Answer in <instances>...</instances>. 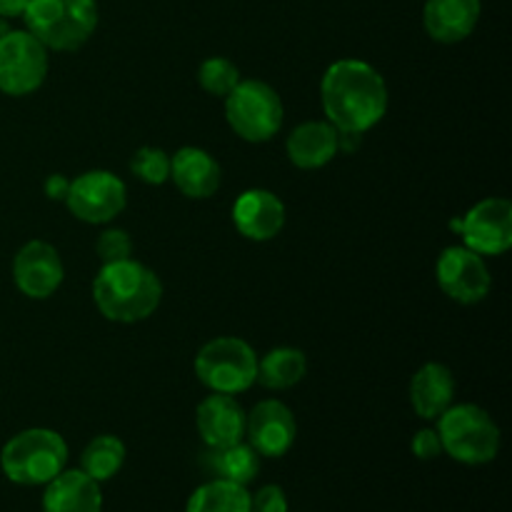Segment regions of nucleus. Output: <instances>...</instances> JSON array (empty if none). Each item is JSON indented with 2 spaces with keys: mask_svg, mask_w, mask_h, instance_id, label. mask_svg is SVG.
Wrapping results in <instances>:
<instances>
[{
  "mask_svg": "<svg viewBox=\"0 0 512 512\" xmlns=\"http://www.w3.org/2000/svg\"><path fill=\"white\" fill-rule=\"evenodd\" d=\"M95 250H98V258L103 260V265L120 263V260H128L133 255V240L125 230L110 228L100 233Z\"/></svg>",
  "mask_w": 512,
  "mask_h": 512,
  "instance_id": "nucleus-27",
  "label": "nucleus"
},
{
  "mask_svg": "<svg viewBox=\"0 0 512 512\" xmlns=\"http://www.w3.org/2000/svg\"><path fill=\"white\" fill-rule=\"evenodd\" d=\"M483 3L480 0H425V33L438 43H460L478 28Z\"/></svg>",
  "mask_w": 512,
  "mask_h": 512,
  "instance_id": "nucleus-16",
  "label": "nucleus"
},
{
  "mask_svg": "<svg viewBox=\"0 0 512 512\" xmlns=\"http://www.w3.org/2000/svg\"><path fill=\"white\" fill-rule=\"evenodd\" d=\"M205 463L213 470L215 478L245 485V488L260 473V455L248 443H243V440L235 445H228V448H208Z\"/></svg>",
  "mask_w": 512,
  "mask_h": 512,
  "instance_id": "nucleus-21",
  "label": "nucleus"
},
{
  "mask_svg": "<svg viewBox=\"0 0 512 512\" xmlns=\"http://www.w3.org/2000/svg\"><path fill=\"white\" fill-rule=\"evenodd\" d=\"M28 3L30 0H0V18H23Z\"/></svg>",
  "mask_w": 512,
  "mask_h": 512,
  "instance_id": "nucleus-31",
  "label": "nucleus"
},
{
  "mask_svg": "<svg viewBox=\"0 0 512 512\" xmlns=\"http://www.w3.org/2000/svg\"><path fill=\"white\" fill-rule=\"evenodd\" d=\"M128 203V190L118 175L108 170H88L70 180L65 205L78 220L90 225L110 223L115 215L123 213Z\"/></svg>",
  "mask_w": 512,
  "mask_h": 512,
  "instance_id": "nucleus-9",
  "label": "nucleus"
},
{
  "mask_svg": "<svg viewBox=\"0 0 512 512\" xmlns=\"http://www.w3.org/2000/svg\"><path fill=\"white\" fill-rule=\"evenodd\" d=\"M283 100L275 93L273 85L263 80H240L225 95V118L248 143H265L283 128Z\"/></svg>",
  "mask_w": 512,
  "mask_h": 512,
  "instance_id": "nucleus-7",
  "label": "nucleus"
},
{
  "mask_svg": "<svg viewBox=\"0 0 512 512\" xmlns=\"http://www.w3.org/2000/svg\"><path fill=\"white\" fill-rule=\"evenodd\" d=\"M413 455L420 460H435L443 455V443H440V435L435 428H423L420 433H415L413 443Z\"/></svg>",
  "mask_w": 512,
  "mask_h": 512,
  "instance_id": "nucleus-29",
  "label": "nucleus"
},
{
  "mask_svg": "<svg viewBox=\"0 0 512 512\" xmlns=\"http://www.w3.org/2000/svg\"><path fill=\"white\" fill-rule=\"evenodd\" d=\"M93 300L103 318L113 323H140L158 310L163 285L148 265L128 258L100 268L93 280Z\"/></svg>",
  "mask_w": 512,
  "mask_h": 512,
  "instance_id": "nucleus-2",
  "label": "nucleus"
},
{
  "mask_svg": "<svg viewBox=\"0 0 512 512\" xmlns=\"http://www.w3.org/2000/svg\"><path fill=\"white\" fill-rule=\"evenodd\" d=\"M185 512H250V493L245 485L215 478L190 495Z\"/></svg>",
  "mask_w": 512,
  "mask_h": 512,
  "instance_id": "nucleus-23",
  "label": "nucleus"
},
{
  "mask_svg": "<svg viewBox=\"0 0 512 512\" xmlns=\"http://www.w3.org/2000/svg\"><path fill=\"white\" fill-rule=\"evenodd\" d=\"M43 512H103L100 483L80 468L63 470L45 485Z\"/></svg>",
  "mask_w": 512,
  "mask_h": 512,
  "instance_id": "nucleus-18",
  "label": "nucleus"
},
{
  "mask_svg": "<svg viewBox=\"0 0 512 512\" xmlns=\"http://www.w3.org/2000/svg\"><path fill=\"white\" fill-rule=\"evenodd\" d=\"M130 170L138 175V180L148 185H163L170 178V155L165 150L153 148H140L138 153L130 160Z\"/></svg>",
  "mask_w": 512,
  "mask_h": 512,
  "instance_id": "nucleus-26",
  "label": "nucleus"
},
{
  "mask_svg": "<svg viewBox=\"0 0 512 512\" xmlns=\"http://www.w3.org/2000/svg\"><path fill=\"white\" fill-rule=\"evenodd\" d=\"M68 188H70V180L65 178V175H50V178L45 180V195H48L50 200H63L65 203Z\"/></svg>",
  "mask_w": 512,
  "mask_h": 512,
  "instance_id": "nucleus-30",
  "label": "nucleus"
},
{
  "mask_svg": "<svg viewBox=\"0 0 512 512\" xmlns=\"http://www.w3.org/2000/svg\"><path fill=\"white\" fill-rule=\"evenodd\" d=\"M125 443L115 435H98L85 445L83 455H80V470L95 483H105V480L115 478L125 463Z\"/></svg>",
  "mask_w": 512,
  "mask_h": 512,
  "instance_id": "nucleus-24",
  "label": "nucleus"
},
{
  "mask_svg": "<svg viewBox=\"0 0 512 512\" xmlns=\"http://www.w3.org/2000/svg\"><path fill=\"white\" fill-rule=\"evenodd\" d=\"M293 410L280 400H263L245 415V438L260 458H283L295 443Z\"/></svg>",
  "mask_w": 512,
  "mask_h": 512,
  "instance_id": "nucleus-12",
  "label": "nucleus"
},
{
  "mask_svg": "<svg viewBox=\"0 0 512 512\" xmlns=\"http://www.w3.org/2000/svg\"><path fill=\"white\" fill-rule=\"evenodd\" d=\"M233 223L243 238L265 243L285 225V205L275 193L263 188L245 190L233 205Z\"/></svg>",
  "mask_w": 512,
  "mask_h": 512,
  "instance_id": "nucleus-14",
  "label": "nucleus"
},
{
  "mask_svg": "<svg viewBox=\"0 0 512 512\" xmlns=\"http://www.w3.org/2000/svg\"><path fill=\"white\" fill-rule=\"evenodd\" d=\"M195 425L208 448H228L245 438V410L233 395L213 393L198 405Z\"/></svg>",
  "mask_w": 512,
  "mask_h": 512,
  "instance_id": "nucleus-15",
  "label": "nucleus"
},
{
  "mask_svg": "<svg viewBox=\"0 0 512 512\" xmlns=\"http://www.w3.org/2000/svg\"><path fill=\"white\" fill-rule=\"evenodd\" d=\"M308 373V358L298 348H275L258 360V380L270 390H288Z\"/></svg>",
  "mask_w": 512,
  "mask_h": 512,
  "instance_id": "nucleus-22",
  "label": "nucleus"
},
{
  "mask_svg": "<svg viewBox=\"0 0 512 512\" xmlns=\"http://www.w3.org/2000/svg\"><path fill=\"white\" fill-rule=\"evenodd\" d=\"M450 228L463 235L465 248L478 255H503L512 245V205L505 198H485Z\"/></svg>",
  "mask_w": 512,
  "mask_h": 512,
  "instance_id": "nucleus-10",
  "label": "nucleus"
},
{
  "mask_svg": "<svg viewBox=\"0 0 512 512\" xmlns=\"http://www.w3.org/2000/svg\"><path fill=\"white\" fill-rule=\"evenodd\" d=\"M250 512H288V498L280 485H265L250 495Z\"/></svg>",
  "mask_w": 512,
  "mask_h": 512,
  "instance_id": "nucleus-28",
  "label": "nucleus"
},
{
  "mask_svg": "<svg viewBox=\"0 0 512 512\" xmlns=\"http://www.w3.org/2000/svg\"><path fill=\"white\" fill-rule=\"evenodd\" d=\"M23 20L48 50H78L98 28V0H30Z\"/></svg>",
  "mask_w": 512,
  "mask_h": 512,
  "instance_id": "nucleus-4",
  "label": "nucleus"
},
{
  "mask_svg": "<svg viewBox=\"0 0 512 512\" xmlns=\"http://www.w3.org/2000/svg\"><path fill=\"white\" fill-rule=\"evenodd\" d=\"M63 260L58 250L45 240H30L13 260V280L20 293L30 300H45L63 283Z\"/></svg>",
  "mask_w": 512,
  "mask_h": 512,
  "instance_id": "nucleus-13",
  "label": "nucleus"
},
{
  "mask_svg": "<svg viewBox=\"0 0 512 512\" xmlns=\"http://www.w3.org/2000/svg\"><path fill=\"white\" fill-rule=\"evenodd\" d=\"M170 178H173V183L178 185L185 198L205 200L218 193L220 165L208 150L180 148L170 158Z\"/></svg>",
  "mask_w": 512,
  "mask_h": 512,
  "instance_id": "nucleus-17",
  "label": "nucleus"
},
{
  "mask_svg": "<svg viewBox=\"0 0 512 512\" xmlns=\"http://www.w3.org/2000/svg\"><path fill=\"white\" fill-rule=\"evenodd\" d=\"M290 163L303 170H318L340 153V135L328 120H308L288 135Z\"/></svg>",
  "mask_w": 512,
  "mask_h": 512,
  "instance_id": "nucleus-19",
  "label": "nucleus"
},
{
  "mask_svg": "<svg viewBox=\"0 0 512 512\" xmlns=\"http://www.w3.org/2000/svg\"><path fill=\"white\" fill-rule=\"evenodd\" d=\"M48 75V48L28 30L0 35V93L23 98L35 93Z\"/></svg>",
  "mask_w": 512,
  "mask_h": 512,
  "instance_id": "nucleus-8",
  "label": "nucleus"
},
{
  "mask_svg": "<svg viewBox=\"0 0 512 512\" xmlns=\"http://www.w3.org/2000/svg\"><path fill=\"white\" fill-rule=\"evenodd\" d=\"M320 98L328 123L338 133L363 135L388 113V85L370 63L358 58L335 60L323 75Z\"/></svg>",
  "mask_w": 512,
  "mask_h": 512,
  "instance_id": "nucleus-1",
  "label": "nucleus"
},
{
  "mask_svg": "<svg viewBox=\"0 0 512 512\" xmlns=\"http://www.w3.org/2000/svg\"><path fill=\"white\" fill-rule=\"evenodd\" d=\"M438 283L455 303L475 305L490 293L493 278H490L483 255L465 245H453V248H445L438 260Z\"/></svg>",
  "mask_w": 512,
  "mask_h": 512,
  "instance_id": "nucleus-11",
  "label": "nucleus"
},
{
  "mask_svg": "<svg viewBox=\"0 0 512 512\" xmlns=\"http://www.w3.org/2000/svg\"><path fill=\"white\" fill-rule=\"evenodd\" d=\"M68 465V445L63 435L48 428H30L13 435L0 450L3 475L15 485H48Z\"/></svg>",
  "mask_w": 512,
  "mask_h": 512,
  "instance_id": "nucleus-3",
  "label": "nucleus"
},
{
  "mask_svg": "<svg viewBox=\"0 0 512 512\" xmlns=\"http://www.w3.org/2000/svg\"><path fill=\"white\" fill-rule=\"evenodd\" d=\"M435 430L443 453L463 465L493 463L500 453V428L478 405H450Z\"/></svg>",
  "mask_w": 512,
  "mask_h": 512,
  "instance_id": "nucleus-5",
  "label": "nucleus"
},
{
  "mask_svg": "<svg viewBox=\"0 0 512 512\" xmlns=\"http://www.w3.org/2000/svg\"><path fill=\"white\" fill-rule=\"evenodd\" d=\"M195 375L213 393H245L258 380V355L243 338H215L195 355Z\"/></svg>",
  "mask_w": 512,
  "mask_h": 512,
  "instance_id": "nucleus-6",
  "label": "nucleus"
},
{
  "mask_svg": "<svg viewBox=\"0 0 512 512\" xmlns=\"http://www.w3.org/2000/svg\"><path fill=\"white\" fill-rule=\"evenodd\" d=\"M198 80L200 85H203L205 93L225 98V95L240 83V70L238 65L228 58H208L200 65Z\"/></svg>",
  "mask_w": 512,
  "mask_h": 512,
  "instance_id": "nucleus-25",
  "label": "nucleus"
},
{
  "mask_svg": "<svg viewBox=\"0 0 512 512\" xmlns=\"http://www.w3.org/2000/svg\"><path fill=\"white\" fill-rule=\"evenodd\" d=\"M455 378L443 363H425L410 383V403L423 420H438L453 405Z\"/></svg>",
  "mask_w": 512,
  "mask_h": 512,
  "instance_id": "nucleus-20",
  "label": "nucleus"
}]
</instances>
